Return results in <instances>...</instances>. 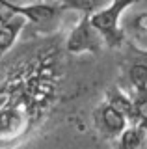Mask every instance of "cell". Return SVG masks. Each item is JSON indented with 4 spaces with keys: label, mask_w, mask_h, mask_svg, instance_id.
Masks as SVG:
<instances>
[{
    "label": "cell",
    "mask_w": 147,
    "mask_h": 149,
    "mask_svg": "<svg viewBox=\"0 0 147 149\" xmlns=\"http://www.w3.org/2000/svg\"><path fill=\"white\" fill-rule=\"evenodd\" d=\"M140 0H112L106 8H103L95 15H91L93 26L104 37V43L110 49H119L127 39L125 30L121 28V17L128 8H132Z\"/></svg>",
    "instance_id": "1"
},
{
    "label": "cell",
    "mask_w": 147,
    "mask_h": 149,
    "mask_svg": "<svg viewBox=\"0 0 147 149\" xmlns=\"http://www.w3.org/2000/svg\"><path fill=\"white\" fill-rule=\"evenodd\" d=\"M104 45H106L104 37L93 26L91 17L88 15L78 19V22L71 28L65 41V49L71 54H99Z\"/></svg>",
    "instance_id": "2"
},
{
    "label": "cell",
    "mask_w": 147,
    "mask_h": 149,
    "mask_svg": "<svg viewBox=\"0 0 147 149\" xmlns=\"http://www.w3.org/2000/svg\"><path fill=\"white\" fill-rule=\"evenodd\" d=\"M0 6L4 9L15 13V15H22L30 24L47 30L56 24L60 15L63 13V9L58 6L56 2H34V4H13L10 0H0Z\"/></svg>",
    "instance_id": "3"
},
{
    "label": "cell",
    "mask_w": 147,
    "mask_h": 149,
    "mask_svg": "<svg viewBox=\"0 0 147 149\" xmlns=\"http://www.w3.org/2000/svg\"><path fill=\"white\" fill-rule=\"evenodd\" d=\"M93 123L95 129L99 130V134L106 140L117 142L119 136L125 132V129L128 127V119L125 118V114H121L116 106H112L110 102L103 101L93 112Z\"/></svg>",
    "instance_id": "4"
},
{
    "label": "cell",
    "mask_w": 147,
    "mask_h": 149,
    "mask_svg": "<svg viewBox=\"0 0 147 149\" xmlns=\"http://www.w3.org/2000/svg\"><path fill=\"white\" fill-rule=\"evenodd\" d=\"M26 24H28V21H26L24 17L13 13L10 21L0 28V58L13 49L17 37H19V34L22 32V28H24Z\"/></svg>",
    "instance_id": "5"
},
{
    "label": "cell",
    "mask_w": 147,
    "mask_h": 149,
    "mask_svg": "<svg viewBox=\"0 0 147 149\" xmlns=\"http://www.w3.org/2000/svg\"><path fill=\"white\" fill-rule=\"evenodd\" d=\"M104 101L110 102L112 106H116L121 114H125V118L128 119L130 125H136V108H134V99H132V95H127L121 88L112 86V88L106 90Z\"/></svg>",
    "instance_id": "6"
},
{
    "label": "cell",
    "mask_w": 147,
    "mask_h": 149,
    "mask_svg": "<svg viewBox=\"0 0 147 149\" xmlns=\"http://www.w3.org/2000/svg\"><path fill=\"white\" fill-rule=\"evenodd\" d=\"M52 2H56L63 11H75L80 13V17H91L103 8H106L112 0H52Z\"/></svg>",
    "instance_id": "7"
},
{
    "label": "cell",
    "mask_w": 147,
    "mask_h": 149,
    "mask_svg": "<svg viewBox=\"0 0 147 149\" xmlns=\"http://www.w3.org/2000/svg\"><path fill=\"white\" fill-rule=\"evenodd\" d=\"M117 149H147V129L128 125L117 140Z\"/></svg>",
    "instance_id": "8"
},
{
    "label": "cell",
    "mask_w": 147,
    "mask_h": 149,
    "mask_svg": "<svg viewBox=\"0 0 147 149\" xmlns=\"http://www.w3.org/2000/svg\"><path fill=\"white\" fill-rule=\"evenodd\" d=\"M128 82H130L132 93L147 91V60L134 62L128 69Z\"/></svg>",
    "instance_id": "9"
},
{
    "label": "cell",
    "mask_w": 147,
    "mask_h": 149,
    "mask_svg": "<svg viewBox=\"0 0 147 149\" xmlns=\"http://www.w3.org/2000/svg\"><path fill=\"white\" fill-rule=\"evenodd\" d=\"M128 28H130L132 41H134L141 50H147V11L136 15L134 19H130Z\"/></svg>",
    "instance_id": "10"
},
{
    "label": "cell",
    "mask_w": 147,
    "mask_h": 149,
    "mask_svg": "<svg viewBox=\"0 0 147 149\" xmlns=\"http://www.w3.org/2000/svg\"><path fill=\"white\" fill-rule=\"evenodd\" d=\"M134 99V108H136V125L147 129V91L144 93H130Z\"/></svg>",
    "instance_id": "11"
}]
</instances>
